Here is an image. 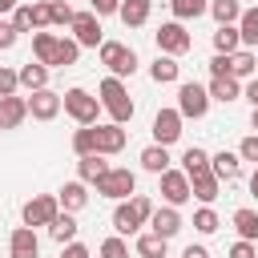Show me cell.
I'll return each instance as SVG.
<instances>
[{"mask_svg":"<svg viewBox=\"0 0 258 258\" xmlns=\"http://www.w3.org/2000/svg\"><path fill=\"white\" fill-rule=\"evenodd\" d=\"M149 8H153V0H121V24H129V28H141L145 20H149Z\"/></svg>","mask_w":258,"mask_h":258,"instance_id":"7402d4cb","label":"cell"},{"mask_svg":"<svg viewBox=\"0 0 258 258\" xmlns=\"http://www.w3.org/2000/svg\"><path fill=\"white\" fill-rule=\"evenodd\" d=\"M230 77H238V81L258 77V52H254V48H238V52H230Z\"/></svg>","mask_w":258,"mask_h":258,"instance_id":"e0dca14e","label":"cell"},{"mask_svg":"<svg viewBox=\"0 0 258 258\" xmlns=\"http://www.w3.org/2000/svg\"><path fill=\"white\" fill-rule=\"evenodd\" d=\"M153 36H157V52H169V56H181V52H189V44H194V36L185 32V24H181V20L161 24Z\"/></svg>","mask_w":258,"mask_h":258,"instance_id":"ba28073f","label":"cell"},{"mask_svg":"<svg viewBox=\"0 0 258 258\" xmlns=\"http://www.w3.org/2000/svg\"><path fill=\"white\" fill-rule=\"evenodd\" d=\"M141 169H145V173H165V169H169V153H165V145H157V141L145 145V149H141Z\"/></svg>","mask_w":258,"mask_h":258,"instance_id":"83f0119b","label":"cell"},{"mask_svg":"<svg viewBox=\"0 0 258 258\" xmlns=\"http://www.w3.org/2000/svg\"><path fill=\"white\" fill-rule=\"evenodd\" d=\"M0 12H16V0H0Z\"/></svg>","mask_w":258,"mask_h":258,"instance_id":"db71d44e","label":"cell"},{"mask_svg":"<svg viewBox=\"0 0 258 258\" xmlns=\"http://www.w3.org/2000/svg\"><path fill=\"white\" fill-rule=\"evenodd\" d=\"M210 12H214V20H218V24H238L242 4H238V0H214V4H210Z\"/></svg>","mask_w":258,"mask_h":258,"instance_id":"d590c367","label":"cell"},{"mask_svg":"<svg viewBox=\"0 0 258 258\" xmlns=\"http://www.w3.org/2000/svg\"><path fill=\"white\" fill-rule=\"evenodd\" d=\"M16 89H20V73L8 69V64H0V97H12Z\"/></svg>","mask_w":258,"mask_h":258,"instance_id":"b9f144b4","label":"cell"},{"mask_svg":"<svg viewBox=\"0 0 258 258\" xmlns=\"http://www.w3.org/2000/svg\"><path fill=\"white\" fill-rule=\"evenodd\" d=\"M149 218H153V202H149L145 194H133L129 202H117V210H113V230H117L121 238H133Z\"/></svg>","mask_w":258,"mask_h":258,"instance_id":"6da1fadb","label":"cell"},{"mask_svg":"<svg viewBox=\"0 0 258 258\" xmlns=\"http://www.w3.org/2000/svg\"><path fill=\"white\" fill-rule=\"evenodd\" d=\"M77 169H81V181L97 185V181L109 173V161H105V153H89V157H81V161H77Z\"/></svg>","mask_w":258,"mask_h":258,"instance_id":"d4e9b609","label":"cell"},{"mask_svg":"<svg viewBox=\"0 0 258 258\" xmlns=\"http://www.w3.org/2000/svg\"><path fill=\"white\" fill-rule=\"evenodd\" d=\"M60 109H64V97L52 93V89H36L28 97V117H36V121H52Z\"/></svg>","mask_w":258,"mask_h":258,"instance_id":"8fae6325","label":"cell"},{"mask_svg":"<svg viewBox=\"0 0 258 258\" xmlns=\"http://www.w3.org/2000/svg\"><path fill=\"white\" fill-rule=\"evenodd\" d=\"M210 77H230V52H214V60H210Z\"/></svg>","mask_w":258,"mask_h":258,"instance_id":"ee69618b","label":"cell"},{"mask_svg":"<svg viewBox=\"0 0 258 258\" xmlns=\"http://www.w3.org/2000/svg\"><path fill=\"white\" fill-rule=\"evenodd\" d=\"M181 113L177 109H157V117H153V141L157 145H173L177 137H181Z\"/></svg>","mask_w":258,"mask_h":258,"instance_id":"7c38bea8","label":"cell"},{"mask_svg":"<svg viewBox=\"0 0 258 258\" xmlns=\"http://www.w3.org/2000/svg\"><path fill=\"white\" fill-rule=\"evenodd\" d=\"M12 24H16V32H36V24H32V4H16Z\"/></svg>","mask_w":258,"mask_h":258,"instance_id":"60d3db41","label":"cell"},{"mask_svg":"<svg viewBox=\"0 0 258 258\" xmlns=\"http://www.w3.org/2000/svg\"><path fill=\"white\" fill-rule=\"evenodd\" d=\"M218 226H222V222H218V214H214L210 206H202V210L194 214V230H198V234H214Z\"/></svg>","mask_w":258,"mask_h":258,"instance_id":"74e56055","label":"cell"},{"mask_svg":"<svg viewBox=\"0 0 258 258\" xmlns=\"http://www.w3.org/2000/svg\"><path fill=\"white\" fill-rule=\"evenodd\" d=\"M36 254H40L36 230L32 226H16L12 238H8V258H36Z\"/></svg>","mask_w":258,"mask_h":258,"instance_id":"4fadbf2b","label":"cell"},{"mask_svg":"<svg viewBox=\"0 0 258 258\" xmlns=\"http://www.w3.org/2000/svg\"><path fill=\"white\" fill-rule=\"evenodd\" d=\"M16 36H20V32H16V24H12V20H0V48H12V44H16Z\"/></svg>","mask_w":258,"mask_h":258,"instance_id":"bcb514c9","label":"cell"},{"mask_svg":"<svg viewBox=\"0 0 258 258\" xmlns=\"http://www.w3.org/2000/svg\"><path fill=\"white\" fill-rule=\"evenodd\" d=\"M242 97H246L250 105H258V77H250V85L242 89Z\"/></svg>","mask_w":258,"mask_h":258,"instance_id":"f907efd6","label":"cell"},{"mask_svg":"<svg viewBox=\"0 0 258 258\" xmlns=\"http://www.w3.org/2000/svg\"><path fill=\"white\" fill-rule=\"evenodd\" d=\"M60 258H89V246H85V242H64Z\"/></svg>","mask_w":258,"mask_h":258,"instance_id":"681fc988","label":"cell"},{"mask_svg":"<svg viewBox=\"0 0 258 258\" xmlns=\"http://www.w3.org/2000/svg\"><path fill=\"white\" fill-rule=\"evenodd\" d=\"M218 185H222V177H218L214 169H202V173H194V177H189V189H194V198H198V202H206V206L218 198Z\"/></svg>","mask_w":258,"mask_h":258,"instance_id":"ac0fdd59","label":"cell"},{"mask_svg":"<svg viewBox=\"0 0 258 258\" xmlns=\"http://www.w3.org/2000/svg\"><path fill=\"white\" fill-rule=\"evenodd\" d=\"M230 222H234V230H238L246 242H254V238H258V210H234V218H230Z\"/></svg>","mask_w":258,"mask_h":258,"instance_id":"1f68e13d","label":"cell"},{"mask_svg":"<svg viewBox=\"0 0 258 258\" xmlns=\"http://www.w3.org/2000/svg\"><path fill=\"white\" fill-rule=\"evenodd\" d=\"M181 169L194 177V173H202V169H210V153L206 149H198V145H189L185 153H181Z\"/></svg>","mask_w":258,"mask_h":258,"instance_id":"e575fe53","label":"cell"},{"mask_svg":"<svg viewBox=\"0 0 258 258\" xmlns=\"http://www.w3.org/2000/svg\"><path fill=\"white\" fill-rule=\"evenodd\" d=\"M101 258H129V246H125V238H121V234L105 238V242H101Z\"/></svg>","mask_w":258,"mask_h":258,"instance_id":"ab89813d","label":"cell"},{"mask_svg":"<svg viewBox=\"0 0 258 258\" xmlns=\"http://www.w3.org/2000/svg\"><path fill=\"white\" fill-rule=\"evenodd\" d=\"M32 24H36V28H44V24H52V20H48V0H40V4H32Z\"/></svg>","mask_w":258,"mask_h":258,"instance_id":"c3c4849f","label":"cell"},{"mask_svg":"<svg viewBox=\"0 0 258 258\" xmlns=\"http://www.w3.org/2000/svg\"><path fill=\"white\" fill-rule=\"evenodd\" d=\"M16 73H20V89H28V93H36V89H48V64H40V60H28V64H20Z\"/></svg>","mask_w":258,"mask_h":258,"instance_id":"ffe728a7","label":"cell"},{"mask_svg":"<svg viewBox=\"0 0 258 258\" xmlns=\"http://www.w3.org/2000/svg\"><path fill=\"white\" fill-rule=\"evenodd\" d=\"M242 97V85H238V77H214L210 81V101H222V105H230V101H238Z\"/></svg>","mask_w":258,"mask_h":258,"instance_id":"cb8c5ba5","label":"cell"},{"mask_svg":"<svg viewBox=\"0 0 258 258\" xmlns=\"http://www.w3.org/2000/svg\"><path fill=\"white\" fill-rule=\"evenodd\" d=\"M73 8H69V0H48V20L52 24H73Z\"/></svg>","mask_w":258,"mask_h":258,"instance_id":"f35d334b","label":"cell"},{"mask_svg":"<svg viewBox=\"0 0 258 258\" xmlns=\"http://www.w3.org/2000/svg\"><path fill=\"white\" fill-rule=\"evenodd\" d=\"M101 64L113 73V77H133L137 73V52L121 40H105L101 44Z\"/></svg>","mask_w":258,"mask_h":258,"instance_id":"5b68a950","label":"cell"},{"mask_svg":"<svg viewBox=\"0 0 258 258\" xmlns=\"http://www.w3.org/2000/svg\"><path fill=\"white\" fill-rule=\"evenodd\" d=\"M56 40H60L56 32H44V28H36V32H32V56H36L40 64H48V60H52V48H56Z\"/></svg>","mask_w":258,"mask_h":258,"instance_id":"4dcf8cb0","label":"cell"},{"mask_svg":"<svg viewBox=\"0 0 258 258\" xmlns=\"http://www.w3.org/2000/svg\"><path fill=\"white\" fill-rule=\"evenodd\" d=\"M77 230H81V226H77V218H73L69 210H60V214L48 222V234H52L60 246H64V242H77Z\"/></svg>","mask_w":258,"mask_h":258,"instance_id":"484cf974","label":"cell"},{"mask_svg":"<svg viewBox=\"0 0 258 258\" xmlns=\"http://www.w3.org/2000/svg\"><path fill=\"white\" fill-rule=\"evenodd\" d=\"M85 185H89V181H64V185H60V194H56L60 210H69V214L85 210V206H89V189H85Z\"/></svg>","mask_w":258,"mask_h":258,"instance_id":"2e32d148","label":"cell"},{"mask_svg":"<svg viewBox=\"0 0 258 258\" xmlns=\"http://www.w3.org/2000/svg\"><path fill=\"white\" fill-rule=\"evenodd\" d=\"M77 56H81V44H77V40H69V36H60V40H56V48H52L48 69H69V64H77Z\"/></svg>","mask_w":258,"mask_h":258,"instance_id":"4316f807","label":"cell"},{"mask_svg":"<svg viewBox=\"0 0 258 258\" xmlns=\"http://www.w3.org/2000/svg\"><path fill=\"white\" fill-rule=\"evenodd\" d=\"M238 157H242V161H254V165H258V133L242 137V145H238Z\"/></svg>","mask_w":258,"mask_h":258,"instance_id":"7bdbcfd3","label":"cell"},{"mask_svg":"<svg viewBox=\"0 0 258 258\" xmlns=\"http://www.w3.org/2000/svg\"><path fill=\"white\" fill-rule=\"evenodd\" d=\"M238 32H242V48H254L258 44V8H246L238 16Z\"/></svg>","mask_w":258,"mask_h":258,"instance_id":"d6a6232c","label":"cell"},{"mask_svg":"<svg viewBox=\"0 0 258 258\" xmlns=\"http://www.w3.org/2000/svg\"><path fill=\"white\" fill-rule=\"evenodd\" d=\"M250 194L258 198V165H254V173H250Z\"/></svg>","mask_w":258,"mask_h":258,"instance_id":"f5cc1de1","label":"cell"},{"mask_svg":"<svg viewBox=\"0 0 258 258\" xmlns=\"http://www.w3.org/2000/svg\"><path fill=\"white\" fill-rule=\"evenodd\" d=\"M133 189H137V173L125 169V165H109V173L97 181V194H101V198H113V202L133 198Z\"/></svg>","mask_w":258,"mask_h":258,"instance_id":"277c9868","label":"cell"},{"mask_svg":"<svg viewBox=\"0 0 258 258\" xmlns=\"http://www.w3.org/2000/svg\"><path fill=\"white\" fill-rule=\"evenodd\" d=\"M230 258H258V250H254V242H246V238H238V242L230 246Z\"/></svg>","mask_w":258,"mask_h":258,"instance_id":"f6af8a7d","label":"cell"},{"mask_svg":"<svg viewBox=\"0 0 258 258\" xmlns=\"http://www.w3.org/2000/svg\"><path fill=\"white\" fill-rule=\"evenodd\" d=\"M121 149H125V129H121L117 121H105V125H97V153L113 157V153H121Z\"/></svg>","mask_w":258,"mask_h":258,"instance_id":"5bb4252c","label":"cell"},{"mask_svg":"<svg viewBox=\"0 0 258 258\" xmlns=\"http://www.w3.org/2000/svg\"><path fill=\"white\" fill-rule=\"evenodd\" d=\"M177 73H181V64H177V56H169V52H157V60L149 64V77H153L157 85L177 81Z\"/></svg>","mask_w":258,"mask_h":258,"instance_id":"603a6c76","label":"cell"},{"mask_svg":"<svg viewBox=\"0 0 258 258\" xmlns=\"http://www.w3.org/2000/svg\"><path fill=\"white\" fill-rule=\"evenodd\" d=\"M250 125H254V129H258V105H254V113H250Z\"/></svg>","mask_w":258,"mask_h":258,"instance_id":"11a10c76","label":"cell"},{"mask_svg":"<svg viewBox=\"0 0 258 258\" xmlns=\"http://www.w3.org/2000/svg\"><path fill=\"white\" fill-rule=\"evenodd\" d=\"M73 149H77V157L97 153V125H81V129L73 133Z\"/></svg>","mask_w":258,"mask_h":258,"instance_id":"836d02e7","label":"cell"},{"mask_svg":"<svg viewBox=\"0 0 258 258\" xmlns=\"http://www.w3.org/2000/svg\"><path fill=\"white\" fill-rule=\"evenodd\" d=\"M169 8H173V16H177V20H198L202 12H210V4H206V0H169Z\"/></svg>","mask_w":258,"mask_h":258,"instance_id":"8d00e7d4","label":"cell"},{"mask_svg":"<svg viewBox=\"0 0 258 258\" xmlns=\"http://www.w3.org/2000/svg\"><path fill=\"white\" fill-rule=\"evenodd\" d=\"M89 8L97 16H113V12H121V0H89Z\"/></svg>","mask_w":258,"mask_h":258,"instance_id":"7dc6e473","label":"cell"},{"mask_svg":"<svg viewBox=\"0 0 258 258\" xmlns=\"http://www.w3.org/2000/svg\"><path fill=\"white\" fill-rule=\"evenodd\" d=\"M69 28H73V40H77L81 48H101V44H105V40H101V16H97L93 8H89V12H77Z\"/></svg>","mask_w":258,"mask_h":258,"instance_id":"30bf717a","label":"cell"},{"mask_svg":"<svg viewBox=\"0 0 258 258\" xmlns=\"http://www.w3.org/2000/svg\"><path fill=\"white\" fill-rule=\"evenodd\" d=\"M210 169H214L222 181H234V177L242 173V157H238V153H230V149H222V153H214V157H210Z\"/></svg>","mask_w":258,"mask_h":258,"instance_id":"44dd1931","label":"cell"},{"mask_svg":"<svg viewBox=\"0 0 258 258\" xmlns=\"http://www.w3.org/2000/svg\"><path fill=\"white\" fill-rule=\"evenodd\" d=\"M157 185H161L165 206H185V202L194 198V189H189V173H185V169H165V173H157Z\"/></svg>","mask_w":258,"mask_h":258,"instance_id":"52a82bcc","label":"cell"},{"mask_svg":"<svg viewBox=\"0 0 258 258\" xmlns=\"http://www.w3.org/2000/svg\"><path fill=\"white\" fill-rule=\"evenodd\" d=\"M165 250H169V238H161L153 230L137 238V258H165Z\"/></svg>","mask_w":258,"mask_h":258,"instance_id":"f1b7e54d","label":"cell"},{"mask_svg":"<svg viewBox=\"0 0 258 258\" xmlns=\"http://www.w3.org/2000/svg\"><path fill=\"white\" fill-rule=\"evenodd\" d=\"M214 48H218V52H238V48H242V32H238V24H218V32H214Z\"/></svg>","mask_w":258,"mask_h":258,"instance_id":"f546056e","label":"cell"},{"mask_svg":"<svg viewBox=\"0 0 258 258\" xmlns=\"http://www.w3.org/2000/svg\"><path fill=\"white\" fill-rule=\"evenodd\" d=\"M181 258H210V250H206V246H185Z\"/></svg>","mask_w":258,"mask_h":258,"instance_id":"816d5d0a","label":"cell"},{"mask_svg":"<svg viewBox=\"0 0 258 258\" xmlns=\"http://www.w3.org/2000/svg\"><path fill=\"white\" fill-rule=\"evenodd\" d=\"M28 117V97H0V129H16Z\"/></svg>","mask_w":258,"mask_h":258,"instance_id":"9a60e30c","label":"cell"},{"mask_svg":"<svg viewBox=\"0 0 258 258\" xmlns=\"http://www.w3.org/2000/svg\"><path fill=\"white\" fill-rule=\"evenodd\" d=\"M60 97H64V113H69L77 125H97V113L105 109L101 97H93L89 89H69V93H60Z\"/></svg>","mask_w":258,"mask_h":258,"instance_id":"3957f363","label":"cell"},{"mask_svg":"<svg viewBox=\"0 0 258 258\" xmlns=\"http://www.w3.org/2000/svg\"><path fill=\"white\" fill-rule=\"evenodd\" d=\"M177 113L181 117H206L210 113V89L206 85H198V81H185L181 89H177Z\"/></svg>","mask_w":258,"mask_h":258,"instance_id":"8992f818","label":"cell"},{"mask_svg":"<svg viewBox=\"0 0 258 258\" xmlns=\"http://www.w3.org/2000/svg\"><path fill=\"white\" fill-rule=\"evenodd\" d=\"M149 226H153V234H161V238H173V234L181 230V214H177V206H161V210H153Z\"/></svg>","mask_w":258,"mask_h":258,"instance_id":"d6986e66","label":"cell"},{"mask_svg":"<svg viewBox=\"0 0 258 258\" xmlns=\"http://www.w3.org/2000/svg\"><path fill=\"white\" fill-rule=\"evenodd\" d=\"M60 214V202L52 198V194H36V198H28L24 202V210H20V218H24V226H48L52 218Z\"/></svg>","mask_w":258,"mask_h":258,"instance_id":"9c48e42d","label":"cell"},{"mask_svg":"<svg viewBox=\"0 0 258 258\" xmlns=\"http://www.w3.org/2000/svg\"><path fill=\"white\" fill-rule=\"evenodd\" d=\"M97 93H101V105H105V113H109L117 125L133 121V101H129V89L121 85V77H105Z\"/></svg>","mask_w":258,"mask_h":258,"instance_id":"7a4b0ae2","label":"cell"}]
</instances>
